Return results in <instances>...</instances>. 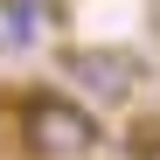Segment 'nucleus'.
<instances>
[{"instance_id": "7ed1b4c3", "label": "nucleus", "mask_w": 160, "mask_h": 160, "mask_svg": "<svg viewBox=\"0 0 160 160\" xmlns=\"http://www.w3.org/2000/svg\"><path fill=\"white\" fill-rule=\"evenodd\" d=\"M49 28V0H0V49H35Z\"/></svg>"}, {"instance_id": "f03ea898", "label": "nucleus", "mask_w": 160, "mask_h": 160, "mask_svg": "<svg viewBox=\"0 0 160 160\" xmlns=\"http://www.w3.org/2000/svg\"><path fill=\"white\" fill-rule=\"evenodd\" d=\"M56 70H63V84H77L91 104H132L146 84V63L132 56V49L118 42H77V49H56Z\"/></svg>"}, {"instance_id": "f257e3e1", "label": "nucleus", "mask_w": 160, "mask_h": 160, "mask_svg": "<svg viewBox=\"0 0 160 160\" xmlns=\"http://www.w3.org/2000/svg\"><path fill=\"white\" fill-rule=\"evenodd\" d=\"M14 132H21V153L28 160H91L98 139H104L98 112L63 98V91H28L21 112H14Z\"/></svg>"}, {"instance_id": "20e7f679", "label": "nucleus", "mask_w": 160, "mask_h": 160, "mask_svg": "<svg viewBox=\"0 0 160 160\" xmlns=\"http://www.w3.org/2000/svg\"><path fill=\"white\" fill-rule=\"evenodd\" d=\"M132 160H160V125H139V132H132Z\"/></svg>"}]
</instances>
